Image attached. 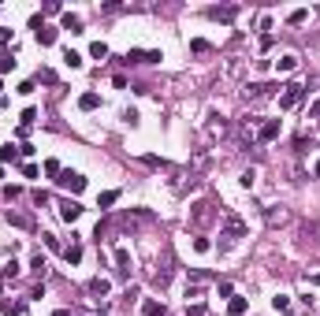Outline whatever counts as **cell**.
<instances>
[{
	"mask_svg": "<svg viewBox=\"0 0 320 316\" xmlns=\"http://www.w3.org/2000/svg\"><path fill=\"white\" fill-rule=\"evenodd\" d=\"M190 49H194V52H209V41H201V37H197V41H190Z\"/></svg>",
	"mask_w": 320,
	"mask_h": 316,
	"instance_id": "36",
	"label": "cell"
},
{
	"mask_svg": "<svg viewBox=\"0 0 320 316\" xmlns=\"http://www.w3.org/2000/svg\"><path fill=\"white\" fill-rule=\"evenodd\" d=\"M142 316H168V313H164V305L157 298H149V301H142Z\"/></svg>",
	"mask_w": 320,
	"mask_h": 316,
	"instance_id": "12",
	"label": "cell"
},
{
	"mask_svg": "<svg viewBox=\"0 0 320 316\" xmlns=\"http://www.w3.org/2000/svg\"><path fill=\"white\" fill-rule=\"evenodd\" d=\"M194 250H197V253H209L212 242H209V238H194Z\"/></svg>",
	"mask_w": 320,
	"mask_h": 316,
	"instance_id": "32",
	"label": "cell"
},
{
	"mask_svg": "<svg viewBox=\"0 0 320 316\" xmlns=\"http://www.w3.org/2000/svg\"><path fill=\"white\" fill-rule=\"evenodd\" d=\"M209 201H197V205H194V212H190V216H194V227H205V223H209V220H212V212H209Z\"/></svg>",
	"mask_w": 320,
	"mask_h": 316,
	"instance_id": "4",
	"label": "cell"
},
{
	"mask_svg": "<svg viewBox=\"0 0 320 316\" xmlns=\"http://www.w3.org/2000/svg\"><path fill=\"white\" fill-rule=\"evenodd\" d=\"M56 183L64 186V190H71V193H82V190H86V179H82L78 171H60Z\"/></svg>",
	"mask_w": 320,
	"mask_h": 316,
	"instance_id": "3",
	"label": "cell"
},
{
	"mask_svg": "<svg viewBox=\"0 0 320 316\" xmlns=\"http://www.w3.org/2000/svg\"><path fill=\"white\" fill-rule=\"evenodd\" d=\"M45 268H49V260H45V253H34V257H30V272H34L37 279H41V275H45Z\"/></svg>",
	"mask_w": 320,
	"mask_h": 316,
	"instance_id": "13",
	"label": "cell"
},
{
	"mask_svg": "<svg viewBox=\"0 0 320 316\" xmlns=\"http://www.w3.org/2000/svg\"><path fill=\"white\" fill-rule=\"evenodd\" d=\"M0 309H4V316H23V313H26V301H11V298H8Z\"/></svg>",
	"mask_w": 320,
	"mask_h": 316,
	"instance_id": "14",
	"label": "cell"
},
{
	"mask_svg": "<svg viewBox=\"0 0 320 316\" xmlns=\"http://www.w3.org/2000/svg\"><path fill=\"white\" fill-rule=\"evenodd\" d=\"M4 220H8V223H15V227H23V231H34V220L23 216V212H11V208H8V212H4Z\"/></svg>",
	"mask_w": 320,
	"mask_h": 316,
	"instance_id": "9",
	"label": "cell"
},
{
	"mask_svg": "<svg viewBox=\"0 0 320 316\" xmlns=\"http://www.w3.org/2000/svg\"><path fill=\"white\" fill-rule=\"evenodd\" d=\"M238 15V8H209V19H220V23H231Z\"/></svg>",
	"mask_w": 320,
	"mask_h": 316,
	"instance_id": "11",
	"label": "cell"
},
{
	"mask_svg": "<svg viewBox=\"0 0 320 316\" xmlns=\"http://www.w3.org/2000/svg\"><path fill=\"white\" fill-rule=\"evenodd\" d=\"M305 19H309V11H305V8H294V11H290V15H287V23H305Z\"/></svg>",
	"mask_w": 320,
	"mask_h": 316,
	"instance_id": "26",
	"label": "cell"
},
{
	"mask_svg": "<svg viewBox=\"0 0 320 316\" xmlns=\"http://www.w3.org/2000/svg\"><path fill=\"white\" fill-rule=\"evenodd\" d=\"M45 171H49V175H60L64 167H60V160H45Z\"/></svg>",
	"mask_w": 320,
	"mask_h": 316,
	"instance_id": "33",
	"label": "cell"
},
{
	"mask_svg": "<svg viewBox=\"0 0 320 316\" xmlns=\"http://www.w3.org/2000/svg\"><path fill=\"white\" fill-rule=\"evenodd\" d=\"M186 316H209V309H205V301H194V305H186Z\"/></svg>",
	"mask_w": 320,
	"mask_h": 316,
	"instance_id": "27",
	"label": "cell"
},
{
	"mask_svg": "<svg viewBox=\"0 0 320 316\" xmlns=\"http://www.w3.org/2000/svg\"><path fill=\"white\" fill-rule=\"evenodd\" d=\"M60 26H64V30H71V33H82V19H78V15H71V11L64 15V23H60Z\"/></svg>",
	"mask_w": 320,
	"mask_h": 316,
	"instance_id": "17",
	"label": "cell"
},
{
	"mask_svg": "<svg viewBox=\"0 0 320 316\" xmlns=\"http://www.w3.org/2000/svg\"><path fill=\"white\" fill-rule=\"evenodd\" d=\"M302 97H305V86H302V82H290V86H283L279 108H294V104H302Z\"/></svg>",
	"mask_w": 320,
	"mask_h": 316,
	"instance_id": "2",
	"label": "cell"
},
{
	"mask_svg": "<svg viewBox=\"0 0 320 316\" xmlns=\"http://www.w3.org/2000/svg\"><path fill=\"white\" fill-rule=\"evenodd\" d=\"M23 179H37V167L34 164H23Z\"/></svg>",
	"mask_w": 320,
	"mask_h": 316,
	"instance_id": "35",
	"label": "cell"
},
{
	"mask_svg": "<svg viewBox=\"0 0 320 316\" xmlns=\"http://www.w3.org/2000/svg\"><path fill=\"white\" fill-rule=\"evenodd\" d=\"M52 316H71V313H67V309H56V313H52Z\"/></svg>",
	"mask_w": 320,
	"mask_h": 316,
	"instance_id": "38",
	"label": "cell"
},
{
	"mask_svg": "<svg viewBox=\"0 0 320 316\" xmlns=\"http://www.w3.org/2000/svg\"><path fill=\"white\" fill-rule=\"evenodd\" d=\"M272 309H276V313H290V301H287V294H276V298H272Z\"/></svg>",
	"mask_w": 320,
	"mask_h": 316,
	"instance_id": "23",
	"label": "cell"
},
{
	"mask_svg": "<svg viewBox=\"0 0 320 316\" xmlns=\"http://www.w3.org/2000/svg\"><path fill=\"white\" fill-rule=\"evenodd\" d=\"M41 238H45V246H49L52 253H60V238H56V234H41Z\"/></svg>",
	"mask_w": 320,
	"mask_h": 316,
	"instance_id": "31",
	"label": "cell"
},
{
	"mask_svg": "<svg viewBox=\"0 0 320 316\" xmlns=\"http://www.w3.org/2000/svg\"><path fill=\"white\" fill-rule=\"evenodd\" d=\"M227 316H246V298H231V305H227Z\"/></svg>",
	"mask_w": 320,
	"mask_h": 316,
	"instance_id": "20",
	"label": "cell"
},
{
	"mask_svg": "<svg viewBox=\"0 0 320 316\" xmlns=\"http://www.w3.org/2000/svg\"><path fill=\"white\" fill-rule=\"evenodd\" d=\"M309 116H313V119H320V100H317V104L309 108Z\"/></svg>",
	"mask_w": 320,
	"mask_h": 316,
	"instance_id": "37",
	"label": "cell"
},
{
	"mask_svg": "<svg viewBox=\"0 0 320 316\" xmlns=\"http://www.w3.org/2000/svg\"><path fill=\"white\" fill-rule=\"evenodd\" d=\"M15 157H19L15 145H0V164H8V160H15Z\"/></svg>",
	"mask_w": 320,
	"mask_h": 316,
	"instance_id": "24",
	"label": "cell"
},
{
	"mask_svg": "<svg viewBox=\"0 0 320 316\" xmlns=\"http://www.w3.org/2000/svg\"><path fill=\"white\" fill-rule=\"evenodd\" d=\"M60 216L67 220V223H75V220L82 216V205H78V201H64V205H60Z\"/></svg>",
	"mask_w": 320,
	"mask_h": 316,
	"instance_id": "6",
	"label": "cell"
},
{
	"mask_svg": "<svg viewBox=\"0 0 320 316\" xmlns=\"http://www.w3.org/2000/svg\"><path fill=\"white\" fill-rule=\"evenodd\" d=\"M116 201H119V190H104L101 197H97V208H112Z\"/></svg>",
	"mask_w": 320,
	"mask_h": 316,
	"instance_id": "18",
	"label": "cell"
},
{
	"mask_svg": "<svg viewBox=\"0 0 320 316\" xmlns=\"http://www.w3.org/2000/svg\"><path fill=\"white\" fill-rule=\"evenodd\" d=\"M224 238H246V223L238 212H224Z\"/></svg>",
	"mask_w": 320,
	"mask_h": 316,
	"instance_id": "1",
	"label": "cell"
},
{
	"mask_svg": "<svg viewBox=\"0 0 320 316\" xmlns=\"http://www.w3.org/2000/svg\"><path fill=\"white\" fill-rule=\"evenodd\" d=\"M97 104H101V97H97V93H82V97H78V108H82V112H93Z\"/></svg>",
	"mask_w": 320,
	"mask_h": 316,
	"instance_id": "15",
	"label": "cell"
},
{
	"mask_svg": "<svg viewBox=\"0 0 320 316\" xmlns=\"http://www.w3.org/2000/svg\"><path fill=\"white\" fill-rule=\"evenodd\" d=\"M116 272L130 275V253H127V246H116Z\"/></svg>",
	"mask_w": 320,
	"mask_h": 316,
	"instance_id": "5",
	"label": "cell"
},
{
	"mask_svg": "<svg viewBox=\"0 0 320 316\" xmlns=\"http://www.w3.org/2000/svg\"><path fill=\"white\" fill-rule=\"evenodd\" d=\"M90 56H93V60H104V56H108V45H104V41H93V45H90Z\"/></svg>",
	"mask_w": 320,
	"mask_h": 316,
	"instance_id": "22",
	"label": "cell"
},
{
	"mask_svg": "<svg viewBox=\"0 0 320 316\" xmlns=\"http://www.w3.org/2000/svg\"><path fill=\"white\" fill-rule=\"evenodd\" d=\"M86 290H90L93 298H104V294L112 290V283H108V279H101V275H97V279H90V283H86Z\"/></svg>",
	"mask_w": 320,
	"mask_h": 316,
	"instance_id": "8",
	"label": "cell"
},
{
	"mask_svg": "<svg viewBox=\"0 0 320 316\" xmlns=\"http://www.w3.org/2000/svg\"><path fill=\"white\" fill-rule=\"evenodd\" d=\"M238 183H242V186H246V190H250V186H253V183H257V171H253V167H250V171H242V179H238Z\"/></svg>",
	"mask_w": 320,
	"mask_h": 316,
	"instance_id": "29",
	"label": "cell"
},
{
	"mask_svg": "<svg viewBox=\"0 0 320 316\" xmlns=\"http://www.w3.org/2000/svg\"><path fill=\"white\" fill-rule=\"evenodd\" d=\"M313 171H317V175H320V160H317V164H313Z\"/></svg>",
	"mask_w": 320,
	"mask_h": 316,
	"instance_id": "40",
	"label": "cell"
},
{
	"mask_svg": "<svg viewBox=\"0 0 320 316\" xmlns=\"http://www.w3.org/2000/svg\"><path fill=\"white\" fill-rule=\"evenodd\" d=\"M283 220H287L283 208H279V212H268V223H283Z\"/></svg>",
	"mask_w": 320,
	"mask_h": 316,
	"instance_id": "34",
	"label": "cell"
},
{
	"mask_svg": "<svg viewBox=\"0 0 320 316\" xmlns=\"http://www.w3.org/2000/svg\"><path fill=\"white\" fill-rule=\"evenodd\" d=\"M157 60H160V52H142V49L127 52V63H157Z\"/></svg>",
	"mask_w": 320,
	"mask_h": 316,
	"instance_id": "7",
	"label": "cell"
},
{
	"mask_svg": "<svg viewBox=\"0 0 320 316\" xmlns=\"http://www.w3.org/2000/svg\"><path fill=\"white\" fill-rule=\"evenodd\" d=\"M64 260H67V264H78V260H82V246H78V242H71L67 250H64Z\"/></svg>",
	"mask_w": 320,
	"mask_h": 316,
	"instance_id": "16",
	"label": "cell"
},
{
	"mask_svg": "<svg viewBox=\"0 0 320 316\" xmlns=\"http://www.w3.org/2000/svg\"><path fill=\"white\" fill-rule=\"evenodd\" d=\"M64 63L71 67V71H78V67H82V52H75V49H67L64 52Z\"/></svg>",
	"mask_w": 320,
	"mask_h": 316,
	"instance_id": "19",
	"label": "cell"
},
{
	"mask_svg": "<svg viewBox=\"0 0 320 316\" xmlns=\"http://www.w3.org/2000/svg\"><path fill=\"white\" fill-rule=\"evenodd\" d=\"M257 138H261V142H272V138H279V119H268V123H261Z\"/></svg>",
	"mask_w": 320,
	"mask_h": 316,
	"instance_id": "10",
	"label": "cell"
},
{
	"mask_svg": "<svg viewBox=\"0 0 320 316\" xmlns=\"http://www.w3.org/2000/svg\"><path fill=\"white\" fill-rule=\"evenodd\" d=\"M0 275H4V279H15V275H19V264H15V260H8V264H4V272H0Z\"/></svg>",
	"mask_w": 320,
	"mask_h": 316,
	"instance_id": "30",
	"label": "cell"
},
{
	"mask_svg": "<svg viewBox=\"0 0 320 316\" xmlns=\"http://www.w3.org/2000/svg\"><path fill=\"white\" fill-rule=\"evenodd\" d=\"M313 286H320V272H317V275H313Z\"/></svg>",
	"mask_w": 320,
	"mask_h": 316,
	"instance_id": "39",
	"label": "cell"
},
{
	"mask_svg": "<svg viewBox=\"0 0 320 316\" xmlns=\"http://www.w3.org/2000/svg\"><path fill=\"white\" fill-rule=\"evenodd\" d=\"M34 119H37V108H26L23 119H19V123H23V130H30V126H34Z\"/></svg>",
	"mask_w": 320,
	"mask_h": 316,
	"instance_id": "25",
	"label": "cell"
},
{
	"mask_svg": "<svg viewBox=\"0 0 320 316\" xmlns=\"http://www.w3.org/2000/svg\"><path fill=\"white\" fill-rule=\"evenodd\" d=\"M298 67V56H279V71H294Z\"/></svg>",
	"mask_w": 320,
	"mask_h": 316,
	"instance_id": "28",
	"label": "cell"
},
{
	"mask_svg": "<svg viewBox=\"0 0 320 316\" xmlns=\"http://www.w3.org/2000/svg\"><path fill=\"white\" fill-rule=\"evenodd\" d=\"M56 41V30H52V26H41V30H37V45H52Z\"/></svg>",
	"mask_w": 320,
	"mask_h": 316,
	"instance_id": "21",
	"label": "cell"
}]
</instances>
